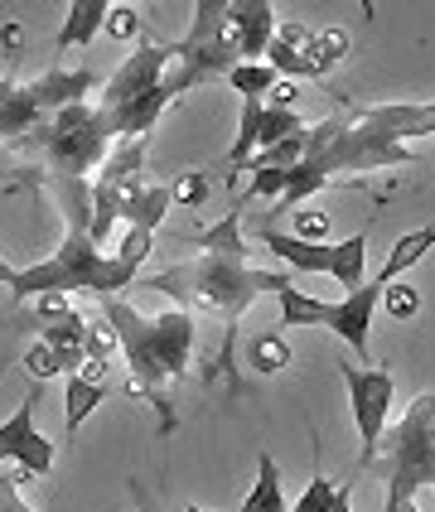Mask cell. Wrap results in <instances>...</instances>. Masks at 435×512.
Masks as SVG:
<instances>
[{
  "mask_svg": "<svg viewBox=\"0 0 435 512\" xmlns=\"http://www.w3.org/2000/svg\"><path fill=\"white\" fill-rule=\"evenodd\" d=\"M348 387V411H353V426H358V440H363V455L358 464H368L387 435V411H392V372L387 368H339Z\"/></svg>",
  "mask_w": 435,
  "mask_h": 512,
  "instance_id": "cell-10",
  "label": "cell"
},
{
  "mask_svg": "<svg viewBox=\"0 0 435 512\" xmlns=\"http://www.w3.org/2000/svg\"><path fill=\"white\" fill-rule=\"evenodd\" d=\"M174 44H155L145 34L141 44L131 54L121 58L107 87H102V126L112 131V141H150V126L160 121V112L174 102V87H170V73H174Z\"/></svg>",
  "mask_w": 435,
  "mask_h": 512,
  "instance_id": "cell-4",
  "label": "cell"
},
{
  "mask_svg": "<svg viewBox=\"0 0 435 512\" xmlns=\"http://www.w3.org/2000/svg\"><path fill=\"white\" fill-rule=\"evenodd\" d=\"M20 474L25 469H15V464L5 469V479H0V512H34L25 503V493H20Z\"/></svg>",
  "mask_w": 435,
  "mask_h": 512,
  "instance_id": "cell-32",
  "label": "cell"
},
{
  "mask_svg": "<svg viewBox=\"0 0 435 512\" xmlns=\"http://www.w3.org/2000/svg\"><path fill=\"white\" fill-rule=\"evenodd\" d=\"M136 261L126 256H102L87 232H68L63 247L39 266H5V285L15 300H39V295H102V300H121V290L136 281Z\"/></svg>",
  "mask_w": 435,
  "mask_h": 512,
  "instance_id": "cell-5",
  "label": "cell"
},
{
  "mask_svg": "<svg viewBox=\"0 0 435 512\" xmlns=\"http://www.w3.org/2000/svg\"><path fill=\"white\" fill-rule=\"evenodd\" d=\"M194 247H203L194 261H179L170 271L150 276L141 290H160V295H174L179 310L189 314H208L223 324V348L213 358V372H232V348H237V324L242 314L257 305L261 290L281 295L290 290L286 271H261L247 261V242H242V213L232 208L223 213L213 228L194 232Z\"/></svg>",
  "mask_w": 435,
  "mask_h": 512,
  "instance_id": "cell-2",
  "label": "cell"
},
{
  "mask_svg": "<svg viewBox=\"0 0 435 512\" xmlns=\"http://www.w3.org/2000/svg\"><path fill=\"white\" fill-rule=\"evenodd\" d=\"M435 136V102H382V107H344L324 116L305 136V160L286 174V194L271 208V218H286L290 208L315 199L339 174L397 170L411 165V141Z\"/></svg>",
  "mask_w": 435,
  "mask_h": 512,
  "instance_id": "cell-1",
  "label": "cell"
},
{
  "mask_svg": "<svg viewBox=\"0 0 435 512\" xmlns=\"http://www.w3.org/2000/svg\"><path fill=\"white\" fill-rule=\"evenodd\" d=\"M237 512H290L286 488H281V464L271 459V450H257V484Z\"/></svg>",
  "mask_w": 435,
  "mask_h": 512,
  "instance_id": "cell-20",
  "label": "cell"
},
{
  "mask_svg": "<svg viewBox=\"0 0 435 512\" xmlns=\"http://www.w3.org/2000/svg\"><path fill=\"white\" fill-rule=\"evenodd\" d=\"M150 247H155V232H145V228H126V237H121V247H116V256H126V261H136V266H141L145 256H150Z\"/></svg>",
  "mask_w": 435,
  "mask_h": 512,
  "instance_id": "cell-33",
  "label": "cell"
},
{
  "mask_svg": "<svg viewBox=\"0 0 435 512\" xmlns=\"http://www.w3.org/2000/svg\"><path fill=\"white\" fill-rule=\"evenodd\" d=\"M107 39H121V44H136L145 39V20L136 5H112V20H107Z\"/></svg>",
  "mask_w": 435,
  "mask_h": 512,
  "instance_id": "cell-28",
  "label": "cell"
},
{
  "mask_svg": "<svg viewBox=\"0 0 435 512\" xmlns=\"http://www.w3.org/2000/svg\"><path fill=\"white\" fill-rule=\"evenodd\" d=\"M97 87H107V83H102L92 68H63V63H54V68H44L39 78L20 83L15 92H20V102H29L39 116L44 112L58 116V112H68V107H78V102H87Z\"/></svg>",
  "mask_w": 435,
  "mask_h": 512,
  "instance_id": "cell-11",
  "label": "cell"
},
{
  "mask_svg": "<svg viewBox=\"0 0 435 512\" xmlns=\"http://www.w3.org/2000/svg\"><path fill=\"white\" fill-rule=\"evenodd\" d=\"M170 189H174V203H184V208H199V203L208 199V174H203V170H189V174H179Z\"/></svg>",
  "mask_w": 435,
  "mask_h": 512,
  "instance_id": "cell-31",
  "label": "cell"
},
{
  "mask_svg": "<svg viewBox=\"0 0 435 512\" xmlns=\"http://www.w3.org/2000/svg\"><path fill=\"white\" fill-rule=\"evenodd\" d=\"M382 310L392 314V319H416V314H421V290L411 281L387 285V290H382Z\"/></svg>",
  "mask_w": 435,
  "mask_h": 512,
  "instance_id": "cell-26",
  "label": "cell"
},
{
  "mask_svg": "<svg viewBox=\"0 0 435 512\" xmlns=\"http://www.w3.org/2000/svg\"><path fill=\"white\" fill-rule=\"evenodd\" d=\"M377 305H382V290L368 281L363 290H353V295H344V300H334L329 314H324V329H334V334L363 358V368H373V339H368V329H373Z\"/></svg>",
  "mask_w": 435,
  "mask_h": 512,
  "instance_id": "cell-13",
  "label": "cell"
},
{
  "mask_svg": "<svg viewBox=\"0 0 435 512\" xmlns=\"http://www.w3.org/2000/svg\"><path fill=\"white\" fill-rule=\"evenodd\" d=\"M266 63H271L281 78H290V83H300V78H324V73H329L315 54V29L300 25V20H281L271 49H266Z\"/></svg>",
  "mask_w": 435,
  "mask_h": 512,
  "instance_id": "cell-15",
  "label": "cell"
},
{
  "mask_svg": "<svg viewBox=\"0 0 435 512\" xmlns=\"http://www.w3.org/2000/svg\"><path fill=\"white\" fill-rule=\"evenodd\" d=\"M174 54H179L170 73L174 97L203 83H228L232 68H242V54H237L228 29V0H199L194 5V25L174 44Z\"/></svg>",
  "mask_w": 435,
  "mask_h": 512,
  "instance_id": "cell-8",
  "label": "cell"
},
{
  "mask_svg": "<svg viewBox=\"0 0 435 512\" xmlns=\"http://www.w3.org/2000/svg\"><path fill=\"white\" fill-rule=\"evenodd\" d=\"M174 512H223V508H194V503H179Z\"/></svg>",
  "mask_w": 435,
  "mask_h": 512,
  "instance_id": "cell-36",
  "label": "cell"
},
{
  "mask_svg": "<svg viewBox=\"0 0 435 512\" xmlns=\"http://www.w3.org/2000/svg\"><path fill=\"white\" fill-rule=\"evenodd\" d=\"M228 29L242 63H266V49H271L281 20H276L271 0H228Z\"/></svg>",
  "mask_w": 435,
  "mask_h": 512,
  "instance_id": "cell-14",
  "label": "cell"
},
{
  "mask_svg": "<svg viewBox=\"0 0 435 512\" xmlns=\"http://www.w3.org/2000/svg\"><path fill=\"white\" fill-rule=\"evenodd\" d=\"M5 49H10V54L20 49V25H15V20H5Z\"/></svg>",
  "mask_w": 435,
  "mask_h": 512,
  "instance_id": "cell-35",
  "label": "cell"
},
{
  "mask_svg": "<svg viewBox=\"0 0 435 512\" xmlns=\"http://www.w3.org/2000/svg\"><path fill=\"white\" fill-rule=\"evenodd\" d=\"M242 358H247V368L261 372V377H276V372L290 368V339L286 329H261L252 339L242 343Z\"/></svg>",
  "mask_w": 435,
  "mask_h": 512,
  "instance_id": "cell-21",
  "label": "cell"
},
{
  "mask_svg": "<svg viewBox=\"0 0 435 512\" xmlns=\"http://www.w3.org/2000/svg\"><path fill=\"white\" fill-rule=\"evenodd\" d=\"M102 314L121 334V358L131 372V397H145L155 406L160 435H174L179 416H174V387L184 382V372L194 363V339L199 324L189 310H165V314H141L126 300H102Z\"/></svg>",
  "mask_w": 435,
  "mask_h": 512,
  "instance_id": "cell-3",
  "label": "cell"
},
{
  "mask_svg": "<svg viewBox=\"0 0 435 512\" xmlns=\"http://www.w3.org/2000/svg\"><path fill=\"white\" fill-rule=\"evenodd\" d=\"M276 305H281V329H324V314H329V300H315L300 285L281 290Z\"/></svg>",
  "mask_w": 435,
  "mask_h": 512,
  "instance_id": "cell-22",
  "label": "cell"
},
{
  "mask_svg": "<svg viewBox=\"0 0 435 512\" xmlns=\"http://www.w3.org/2000/svg\"><path fill=\"white\" fill-rule=\"evenodd\" d=\"M334 498H339V488L329 484L324 474H315V479L305 484V493L295 498V508H290V512H329V508H334Z\"/></svg>",
  "mask_w": 435,
  "mask_h": 512,
  "instance_id": "cell-29",
  "label": "cell"
},
{
  "mask_svg": "<svg viewBox=\"0 0 435 512\" xmlns=\"http://www.w3.org/2000/svg\"><path fill=\"white\" fill-rule=\"evenodd\" d=\"M348 44H353V39H348V29H339V25L315 29V54H319V63H324L329 73H334V68L348 58Z\"/></svg>",
  "mask_w": 435,
  "mask_h": 512,
  "instance_id": "cell-27",
  "label": "cell"
},
{
  "mask_svg": "<svg viewBox=\"0 0 435 512\" xmlns=\"http://www.w3.org/2000/svg\"><path fill=\"white\" fill-rule=\"evenodd\" d=\"M174 208V189L170 184H131L126 189V208H121V223L126 228H145L155 232L160 223H165V213Z\"/></svg>",
  "mask_w": 435,
  "mask_h": 512,
  "instance_id": "cell-17",
  "label": "cell"
},
{
  "mask_svg": "<svg viewBox=\"0 0 435 512\" xmlns=\"http://www.w3.org/2000/svg\"><path fill=\"white\" fill-rule=\"evenodd\" d=\"M290 218H295L290 237H300V242H324L329 237V213H319V208H295Z\"/></svg>",
  "mask_w": 435,
  "mask_h": 512,
  "instance_id": "cell-30",
  "label": "cell"
},
{
  "mask_svg": "<svg viewBox=\"0 0 435 512\" xmlns=\"http://www.w3.org/2000/svg\"><path fill=\"white\" fill-rule=\"evenodd\" d=\"M107 20H112V0H73L63 10V29H58V39H54V54L87 49L97 34H107Z\"/></svg>",
  "mask_w": 435,
  "mask_h": 512,
  "instance_id": "cell-16",
  "label": "cell"
},
{
  "mask_svg": "<svg viewBox=\"0 0 435 512\" xmlns=\"http://www.w3.org/2000/svg\"><path fill=\"white\" fill-rule=\"evenodd\" d=\"M34 406H39V392H29L25 406H15V416L0 426V455H5V464L44 479L54 469V440L34 426Z\"/></svg>",
  "mask_w": 435,
  "mask_h": 512,
  "instance_id": "cell-12",
  "label": "cell"
},
{
  "mask_svg": "<svg viewBox=\"0 0 435 512\" xmlns=\"http://www.w3.org/2000/svg\"><path fill=\"white\" fill-rule=\"evenodd\" d=\"M295 97H300V87L290 83V78H281V83H276V92H271L266 102H276V107H295Z\"/></svg>",
  "mask_w": 435,
  "mask_h": 512,
  "instance_id": "cell-34",
  "label": "cell"
},
{
  "mask_svg": "<svg viewBox=\"0 0 435 512\" xmlns=\"http://www.w3.org/2000/svg\"><path fill=\"white\" fill-rule=\"evenodd\" d=\"M20 363H25V372L34 377V382H49V377H68V372H63V358H58V353H54V348H49L44 339L29 343Z\"/></svg>",
  "mask_w": 435,
  "mask_h": 512,
  "instance_id": "cell-25",
  "label": "cell"
},
{
  "mask_svg": "<svg viewBox=\"0 0 435 512\" xmlns=\"http://www.w3.org/2000/svg\"><path fill=\"white\" fill-rule=\"evenodd\" d=\"M402 512H421V508H416V503H406V508Z\"/></svg>",
  "mask_w": 435,
  "mask_h": 512,
  "instance_id": "cell-37",
  "label": "cell"
},
{
  "mask_svg": "<svg viewBox=\"0 0 435 512\" xmlns=\"http://www.w3.org/2000/svg\"><path fill=\"white\" fill-rule=\"evenodd\" d=\"M257 242L266 252H276L286 266L305 271V276H334L344 285L348 295L363 290V271H368V232H353L344 242H300L290 232H276V228H261Z\"/></svg>",
  "mask_w": 435,
  "mask_h": 512,
  "instance_id": "cell-9",
  "label": "cell"
},
{
  "mask_svg": "<svg viewBox=\"0 0 435 512\" xmlns=\"http://www.w3.org/2000/svg\"><path fill=\"white\" fill-rule=\"evenodd\" d=\"M276 83H281V73H276L271 63H242V68L228 73V87L242 102H266V97L276 92Z\"/></svg>",
  "mask_w": 435,
  "mask_h": 512,
  "instance_id": "cell-23",
  "label": "cell"
},
{
  "mask_svg": "<svg viewBox=\"0 0 435 512\" xmlns=\"http://www.w3.org/2000/svg\"><path fill=\"white\" fill-rule=\"evenodd\" d=\"M25 150H34L44 160L39 184H58V179H87L92 170H102L112 160V131L102 126V112L92 102H78L68 112L44 116L25 136Z\"/></svg>",
  "mask_w": 435,
  "mask_h": 512,
  "instance_id": "cell-7",
  "label": "cell"
},
{
  "mask_svg": "<svg viewBox=\"0 0 435 512\" xmlns=\"http://www.w3.org/2000/svg\"><path fill=\"white\" fill-rule=\"evenodd\" d=\"M116 353H121V334H116V324L107 314H97L87 324V363H112Z\"/></svg>",
  "mask_w": 435,
  "mask_h": 512,
  "instance_id": "cell-24",
  "label": "cell"
},
{
  "mask_svg": "<svg viewBox=\"0 0 435 512\" xmlns=\"http://www.w3.org/2000/svg\"><path fill=\"white\" fill-rule=\"evenodd\" d=\"M435 247V228H416V232H406V237H397V247L387 252V261H382V271L373 276L377 290H387V285H397L421 261V256Z\"/></svg>",
  "mask_w": 435,
  "mask_h": 512,
  "instance_id": "cell-18",
  "label": "cell"
},
{
  "mask_svg": "<svg viewBox=\"0 0 435 512\" xmlns=\"http://www.w3.org/2000/svg\"><path fill=\"white\" fill-rule=\"evenodd\" d=\"M107 401V387L102 382H87L83 372H73V377H63V435L73 440L78 426H83L87 416L97 411Z\"/></svg>",
  "mask_w": 435,
  "mask_h": 512,
  "instance_id": "cell-19",
  "label": "cell"
},
{
  "mask_svg": "<svg viewBox=\"0 0 435 512\" xmlns=\"http://www.w3.org/2000/svg\"><path fill=\"white\" fill-rule=\"evenodd\" d=\"M387 484V512H402L416 503L421 488H435V392L411 397L397 426H387L377 455L363 464Z\"/></svg>",
  "mask_w": 435,
  "mask_h": 512,
  "instance_id": "cell-6",
  "label": "cell"
}]
</instances>
